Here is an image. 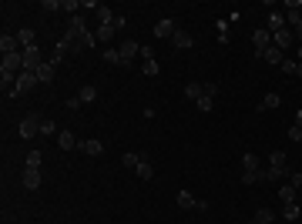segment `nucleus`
<instances>
[{
    "label": "nucleus",
    "mask_w": 302,
    "mask_h": 224,
    "mask_svg": "<svg viewBox=\"0 0 302 224\" xmlns=\"http://www.w3.org/2000/svg\"><path fill=\"white\" fill-rule=\"evenodd\" d=\"M20 181H24V188H27V191H37V188L44 184V177H40V171H37V168H27Z\"/></svg>",
    "instance_id": "nucleus-8"
},
{
    "label": "nucleus",
    "mask_w": 302,
    "mask_h": 224,
    "mask_svg": "<svg viewBox=\"0 0 302 224\" xmlns=\"http://www.w3.org/2000/svg\"><path fill=\"white\" fill-rule=\"evenodd\" d=\"M141 74L145 77H158V60H145L141 64Z\"/></svg>",
    "instance_id": "nucleus-32"
},
{
    "label": "nucleus",
    "mask_w": 302,
    "mask_h": 224,
    "mask_svg": "<svg viewBox=\"0 0 302 224\" xmlns=\"http://www.w3.org/2000/svg\"><path fill=\"white\" fill-rule=\"evenodd\" d=\"M178 207H185V211L198 207V201H195V194H191V191H178Z\"/></svg>",
    "instance_id": "nucleus-21"
},
{
    "label": "nucleus",
    "mask_w": 302,
    "mask_h": 224,
    "mask_svg": "<svg viewBox=\"0 0 302 224\" xmlns=\"http://www.w3.org/2000/svg\"><path fill=\"white\" fill-rule=\"evenodd\" d=\"M34 84H37V74H34V70H24V74L17 77V87H14V94H10V97H20V94H27Z\"/></svg>",
    "instance_id": "nucleus-4"
},
{
    "label": "nucleus",
    "mask_w": 302,
    "mask_h": 224,
    "mask_svg": "<svg viewBox=\"0 0 302 224\" xmlns=\"http://www.w3.org/2000/svg\"><path fill=\"white\" fill-rule=\"evenodd\" d=\"M252 44H255V54H259V51H265V47H272L269 27H259V30H255V34H252Z\"/></svg>",
    "instance_id": "nucleus-7"
},
{
    "label": "nucleus",
    "mask_w": 302,
    "mask_h": 224,
    "mask_svg": "<svg viewBox=\"0 0 302 224\" xmlns=\"http://www.w3.org/2000/svg\"><path fill=\"white\" fill-rule=\"evenodd\" d=\"M54 67H57L54 60H51V64H40V67H37V84H51V81H54Z\"/></svg>",
    "instance_id": "nucleus-11"
},
{
    "label": "nucleus",
    "mask_w": 302,
    "mask_h": 224,
    "mask_svg": "<svg viewBox=\"0 0 302 224\" xmlns=\"http://www.w3.org/2000/svg\"><path fill=\"white\" fill-rule=\"evenodd\" d=\"M299 64H302V44H299Z\"/></svg>",
    "instance_id": "nucleus-48"
},
{
    "label": "nucleus",
    "mask_w": 302,
    "mask_h": 224,
    "mask_svg": "<svg viewBox=\"0 0 302 224\" xmlns=\"http://www.w3.org/2000/svg\"><path fill=\"white\" fill-rule=\"evenodd\" d=\"M279 104H282V97L272 90V94H265V97H262V104H259V114H262V111H275Z\"/></svg>",
    "instance_id": "nucleus-15"
},
{
    "label": "nucleus",
    "mask_w": 302,
    "mask_h": 224,
    "mask_svg": "<svg viewBox=\"0 0 302 224\" xmlns=\"http://www.w3.org/2000/svg\"><path fill=\"white\" fill-rule=\"evenodd\" d=\"M296 67H299V60H282V74L296 77Z\"/></svg>",
    "instance_id": "nucleus-36"
},
{
    "label": "nucleus",
    "mask_w": 302,
    "mask_h": 224,
    "mask_svg": "<svg viewBox=\"0 0 302 224\" xmlns=\"http://www.w3.org/2000/svg\"><path fill=\"white\" fill-rule=\"evenodd\" d=\"M242 168L245 171H259V157H255V154H245V157H242Z\"/></svg>",
    "instance_id": "nucleus-34"
},
{
    "label": "nucleus",
    "mask_w": 302,
    "mask_h": 224,
    "mask_svg": "<svg viewBox=\"0 0 302 224\" xmlns=\"http://www.w3.org/2000/svg\"><path fill=\"white\" fill-rule=\"evenodd\" d=\"M279 30H285V14H269V34H279Z\"/></svg>",
    "instance_id": "nucleus-17"
},
{
    "label": "nucleus",
    "mask_w": 302,
    "mask_h": 224,
    "mask_svg": "<svg viewBox=\"0 0 302 224\" xmlns=\"http://www.w3.org/2000/svg\"><path fill=\"white\" fill-rule=\"evenodd\" d=\"M121 164H124V168H138V164H141V157H138V154H124V157H121Z\"/></svg>",
    "instance_id": "nucleus-37"
},
{
    "label": "nucleus",
    "mask_w": 302,
    "mask_h": 224,
    "mask_svg": "<svg viewBox=\"0 0 302 224\" xmlns=\"http://www.w3.org/2000/svg\"><path fill=\"white\" fill-rule=\"evenodd\" d=\"M77 147H81V151H84V154H88V157H97V154H101V151H104V144H101V140H94V138H88V140H81V144H77Z\"/></svg>",
    "instance_id": "nucleus-12"
},
{
    "label": "nucleus",
    "mask_w": 302,
    "mask_h": 224,
    "mask_svg": "<svg viewBox=\"0 0 302 224\" xmlns=\"http://www.w3.org/2000/svg\"><path fill=\"white\" fill-rule=\"evenodd\" d=\"M175 34H178V27H175V20H171V17L154 24V37H161V40H168V37H175Z\"/></svg>",
    "instance_id": "nucleus-6"
},
{
    "label": "nucleus",
    "mask_w": 302,
    "mask_h": 224,
    "mask_svg": "<svg viewBox=\"0 0 302 224\" xmlns=\"http://www.w3.org/2000/svg\"><path fill=\"white\" fill-rule=\"evenodd\" d=\"M114 30H118V27H108V24H101L94 37H97V40H114Z\"/></svg>",
    "instance_id": "nucleus-28"
},
{
    "label": "nucleus",
    "mask_w": 302,
    "mask_h": 224,
    "mask_svg": "<svg viewBox=\"0 0 302 224\" xmlns=\"http://www.w3.org/2000/svg\"><path fill=\"white\" fill-rule=\"evenodd\" d=\"M40 134H44V138H54V134H57V127H54V121H47V117H40Z\"/></svg>",
    "instance_id": "nucleus-31"
},
{
    "label": "nucleus",
    "mask_w": 302,
    "mask_h": 224,
    "mask_svg": "<svg viewBox=\"0 0 302 224\" xmlns=\"http://www.w3.org/2000/svg\"><path fill=\"white\" fill-rule=\"evenodd\" d=\"M296 37H302V17H299V24H296Z\"/></svg>",
    "instance_id": "nucleus-46"
},
{
    "label": "nucleus",
    "mask_w": 302,
    "mask_h": 224,
    "mask_svg": "<svg viewBox=\"0 0 302 224\" xmlns=\"http://www.w3.org/2000/svg\"><path fill=\"white\" fill-rule=\"evenodd\" d=\"M292 37H296L292 30H279V34H272V40H275V47H279V51H285V47L292 44Z\"/></svg>",
    "instance_id": "nucleus-16"
},
{
    "label": "nucleus",
    "mask_w": 302,
    "mask_h": 224,
    "mask_svg": "<svg viewBox=\"0 0 302 224\" xmlns=\"http://www.w3.org/2000/svg\"><path fill=\"white\" fill-rule=\"evenodd\" d=\"M20 54H24V70H34V74H37V67L44 64V60H40V47L34 44V47H24Z\"/></svg>",
    "instance_id": "nucleus-3"
},
{
    "label": "nucleus",
    "mask_w": 302,
    "mask_h": 224,
    "mask_svg": "<svg viewBox=\"0 0 302 224\" xmlns=\"http://www.w3.org/2000/svg\"><path fill=\"white\" fill-rule=\"evenodd\" d=\"M17 134H20L24 140H30L34 134H40V117H37V114L24 117V121H20V127H17Z\"/></svg>",
    "instance_id": "nucleus-2"
},
{
    "label": "nucleus",
    "mask_w": 302,
    "mask_h": 224,
    "mask_svg": "<svg viewBox=\"0 0 302 224\" xmlns=\"http://www.w3.org/2000/svg\"><path fill=\"white\" fill-rule=\"evenodd\" d=\"M88 34L91 30H88V24H84L81 17H71V20H67V30H64V40L74 44V40H81V37H88Z\"/></svg>",
    "instance_id": "nucleus-1"
},
{
    "label": "nucleus",
    "mask_w": 302,
    "mask_h": 224,
    "mask_svg": "<svg viewBox=\"0 0 302 224\" xmlns=\"http://www.w3.org/2000/svg\"><path fill=\"white\" fill-rule=\"evenodd\" d=\"M202 94H205V84H195V81H191V84L185 87V97H188V101H198Z\"/></svg>",
    "instance_id": "nucleus-23"
},
{
    "label": "nucleus",
    "mask_w": 302,
    "mask_h": 224,
    "mask_svg": "<svg viewBox=\"0 0 302 224\" xmlns=\"http://www.w3.org/2000/svg\"><path fill=\"white\" fill-rule=\"evenodd\" d=\"M0 51H3V54H17V51H20L17 34H14V37H10V34H3V37H0Z\"/></svg>",
    "instance_id": "nucleus-10"
},
{
    "label": "nucleus",
    "mask_w": 302,
    "mask_h": 224,
    "mask_svg": "<svg viewBox=\"0 0 302 224\" xmlns=\"http://www.w3.org/2000/svg\"><path fill=\"white\" fill-rule=\"evenodd\" d=\"M259 60H269V64H279V67H282V60H285V51H279V47H275V44H272V47H265V51H259Z\"/></svg>",
    "instance_id": "nucleus-5"
},
{
    "label": "nucleus",
    "mask_w": 302,
    "mask_h": 224,
    "mask_svg": "<svg viewBox=\"0 0 302 224\" xmlns=\"http://www.w3.org/2000/svg\"><path fill=\"white\" fill-rule=\"evenodd\" d=\"M269 168H285V151H272L269 154Z\"/></svg>",
    "instance_id": "nucleus-27"
},
{
    "label": "nucleus",
    "mask_w": 302,
    "mask_h": 224,
    "mask_svg": "<svg viewBox=\"0 0 302 224\" xmlns=\"http://www.w3.org/2000/svg\"><path fill=\"white\" fill-rule=\"evenodd\" d=\"M17 40H20V51H24V47H34V44H37V40H34V30H17Z\"/></svg>",
    "instance_id": "nucleus-24"
},
{
    "label": "nucleus",
    "mask_w": 302,
    "mask_h": 224,
    "mask_svg": "<svg viewBox=\"0 0 302 224\" xmlns=\"http://www.w3.org/2000/svg\"><path fill=\"white\" fill-rule=\"evenodd\" d=\"M118 51H121V60H124V67H128V64H131V60L138 57V44H134V40H124Z\"/></svg>",
    "instance_id": "nucleus-9"
},
{
    "label": "nucleus",
    "mask_w": 302,
    "mask_h": 224,
    "mask_svg": "<svg viewBox=\"0 0 302 224\" xmlns=\"http://www.w3.org/2000/svg\"><path fill=\"white\" fill-rule=\"evenodd\" d=\"M104 60H108V64H121V67H124V60H121V51H114V47H108V51H104Z\"/></svg>",
    "instance_id": "nucleus-33"
},
{
    "label": "nucleus",
    "mask_w": 302,
    "mask_h": 224,
    "mask_svg": "<svg viewBox=\"0 0 302 224\" xmlns=\"http://www.w3.org/2000/svg\"><path fill=\"white\" fill-rule=\"evenodd\" d=\"M289 140H302V131H299V127H292V131H289Z\"/></svg>",
    "instance_id": "nucleus-44"
},
{
    "label": "nucleus",
    "mask_w": 302,
    "mask_h": 224,
    "mask_svg": "<svg viewBox=\"0 0 302 224\" xmlns=\"http://www.w3.org/2000/svg\"><path fill=\"white\" fill-rule=\"evenodd\" d=\"M296 194H299V191H296L292 184H282V188H279V201H282V207H285V204H296Z\"/></svg>",
    "instance_id": "nucleus-14"
},
{
    "label": "nucleus",
    "mask_w": 302,
    "mask_h": 224,
    "mask_svg": "<svg viewBox=\"0 0 302 224\" xmlns=\"http://www.w3.org/2000/svg\"><path fill=\"white\" fill-rule=\"evenodd\" d=\"M64 107H67V111H77V107H81V97H67Z\"/></svg>",
    "instance_id": "nucleus-40"
},
{
    "label": "nucleus",
    "mask_w": 302,
    "mask_h": 224,
    "mask_svg": "<svg viewBox=\"0 0 302 224\" xmlns=\"http://www.w3.org/2000/svg\"><path fill=\"white\" fill-rule=\"evenodd\" d=\"M252 224H275V211L259 207V211H255V218H252Z\"/></svg>",
    "instance_id": "nucleus-18"
},
{
    "label": "nucleus",
    "mask_w": 302,
    "mask_h": 224,
    "mask_svg": "<svg viewBox=\"0 0 302 224\" xmlns=\"http://www.w3.org/2000/svg\"><path fill=\"white\" fill-rule=\"evenodd\" d=\"M97 17H101V24H108V27H114V20H118L108 7H97Z\"/></svg>",
    "instance_id": "nucleus-30"
},
{
    "label": "nucleus",
    "mask_w": 302,
    "mask_h": 224,
    "mask_svg": "<svg viewBox=\"0 0 302 224\" xmlns=\"http://www.w3.org/2000/svg\"><path fill=\"white\" fill-rule=\"evenodd\" d=\"M211 104H215V97H211V94H202V97L195 101V107H198L202 114H208V111H211Z\"/></svg>",
    "instance_id": "nucleus-26"
},
{
    "label": "nucleus",
    "mask_w": 302,
    "mask_h": 224,
    "mask_svg": "<svg viewBox=\"0 0 302 224\" xmlns=\"http://www.w3.org/2000/svg\"><path fill=\"white\" fill-rule=\"evenodd\" d=\"M171 44H175V47H178V51H188V47H191V44H195V37H191V34H188V30H178V34H175V37H171Z\"/></svg>",
    "instance_id": "nucleus-13"
},
{
    "label": "nucleus",
    "mask_w": 302,
    "mask_h": 224,
    "mask_svg": "<svg viewBox=\"0 0 302 224\" xmlns=\"http://www.w3.org/2000/svg\"><path fill=\"white\" fill-rule=\"evenodd\" d=\"M289 184H292V188L299 191V188H302V171H292V177H289Z\"/></svg>",
    "instance_id": "nucleus-39"
},
{
    "label": "nucleus",
    "mask_w": 302,
    "mask_h": 224,
    "mask_svg": "<svg viewBox=\"0 0 302 224\" xmlns=\"http://www.w3.org/2000/svg\"><path fill=\"white\" fill-rule=\"evenodd\" d=\"M40 7H44V10H51V14H54V10H60V3H57V0H44Z\"/></svg>",
    "instance_id": "nucleus-42"
},
{
    "label": "nucleus",
    "mask_w": 302,
    "mask_h": 224,
    "mask_svg": "<svg viewBox=\"0 0 302 224\" xmlns=\"http://www.w3.org/2000/svg\"><path fill=\"white\" fill-rule=\"evenodd\" d=\"M296 127H299V131H302V107H299V111H296Z\"/></svg>",
    "instance_id": "nucleus-45"
},
{
    "label": "nucleus",
    "mask_w": 302,
    "mask_h": 224,
    "mask_svg": "<svg viewBox=\"0 0 302 224\" xmlns=\"http://www.w3.org/2000/svg\"><path fill=\"white\" fill-rule=\"evenodd\" d=\"M138 54H141V60H154V51L151 47H138Z\"/></svg>",
    "instance_id": "nucleus-41"
},
{
    "label": "nucleus",
    "mask_w": 302,
    "mask_h": 224,
    "mask_svg": "<svg viewBox=\"0 0 302 224\" xmlns=\"http://www.w3.org/2000/svg\"><path fill=\"white\" fill-rule=\"evenodd\" d=\"M101 3H94V0H81V10H97Z\"/></svg>",
    "instance_id": "nucleus-43"
},
{
    "label": "nucleus",
    "mask_w": 302,
    "mask_h": 224,
    "mask_svg": "<svg viewBox=\"0 0 302 224\" xmlns=\"http://www.w3.org/2000/svg\"><path fill=\"white\" fill-rule=\"evenodd\" d=\"M40 161H44L40 151H30V154H27V168H40Z\"/></svg>",
    "instance_id": "nucleus-35"
},
{
    "label": "nucleus",
    "mask_w": 302,
    "mask_h": 224,
    "mask_svg": "<svg viewBox=\"0 0 302 224\" xmlns=\"http://www.w3.org/2000/svg\"><path fill=\"white\" fill-rule=\"evenodd\" d=\"M242 184H259V171H242Z\"/></svg>",
    "instance_id": "nucleus-38"
},
{
    "label": "nucleus",
    "mask_w": 302,
    "mask_h": 224,
    "mask_svg": "<svg viewBox=\"0 0 302 224\" xmlns=\"http://www.w3.org/2000/svg\"><path fill=\"white\" fill-rule=\"evenodd\" d=\"M57 144H60V151H71V147H77V144H81V140L74 138V134H71V131H60V138H57Z\"/></svg>",
    "instance_id": "nucleus-20"
},
{
    "label": "nucleus",
    "mask_w": 302,
    "mask_h": 224,
    "mask_svg": "<svg viewBox=\"0 0 302 224\" xmlns=\"http://www.w3.org/2000/svg\"><path fill=\"white\" fill-rule=\"evenodd\" d=\"M138 177H141V181H151V177H154V168H151V161L148 157H145V154H141V164H138Z\"/></svg>",
    "instance_id": "nucleus-19"
},
{
    "label": "nucleus",
    "mask_w": 302,
    "mask_h": 224,
    "mask_svg": "<svg viewBox=\"0 0 302 224\" xmlns=\"http://www.w3.org/2000/svg\"><path fill=\"white\" fill-rule=\"evenodd\" d=\"M77 10H81V0H60V14L77 17Z\"/></svg>",
    "instance_id": "nucleus-22"
},
{
    "label": "nucleus",
    "mask_w": 302,
    "mask_h": 224,
    "mask_svg": "<svg viewBox=\"0 0 302 224\" xmlns=\"http://www.w3.org/2000/svg\"><path fill=\"white\" fill-rule=\"evenodd\" d=\"M282 218H285V221H299V218H302L299 204H285V207H282Z\"/></svg>",
    "instance_id": "nucleus-25"
},
{
    "label": "nucleus",
    "mask_w": 302,
    "mask_h": 224,
    "mask_svg": "<svg viewBox=\"0 0 302 224\" xmlns=\"http://www.w3.org/2000/svg\"><path fill=\"white\" fill-rule=\"evenodd\" d=\"M77 97H81V104H91V101H94V97H97V87H81V94H77Z\"/></svg>",
    "instance_id": "nucleus-29"
},
{
    "label": "nucleus",
    "mask_w": 302,
    "mask_h": 224,
    "mask_svg": "<svg viewBox=\"0 0 302 224\" xmlns=\"http://www.w3.org/2000/svg\"><path fill=\"white\" fill-rule=\"evenodd\" d=\"M296 77H302V64H299V67H296Z\"/></svg>",
    "instance_id": "nucleus-47"
}]
</instances>
